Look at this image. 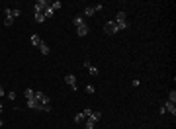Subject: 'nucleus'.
I'll use <instances>...</instances> for the list:
<instances>
[{"instance_id":"3","label":"nucleus","mask_w":176,"mask_h":129,"mask_svg":"<svg viewBox=\"0 0 176 129\" xmlns=\"http://www.w3.org/2000/svg\"><path fill=\"white\" fill-rule=\"evenodd\" d=\"M49 4H51V2H47V0H37V2L33 4V10H35V12H43Z\"/></svg>"},{"instance_id":"27","label":"nucleus","mask_w":176,"mask_h":129,"mask_svg":"<svg viewBox=\"0 0 176 129\" xmlns=\"http://www.w3.org/2000/svg\"><path fill=\"white\" fill-rule=\"evenodd\" d=\"M102 8H104V4H96V6H94V10H96V12H100Z\"/></svg>"},{"instance_id":"32","label":"nucleus","mask_w":176,"mask_h":129,"mask_svg":"<svg viewBox=\"0 0 176 129\" xmlns=\"http://www.w3.org/2000/svg\"><path fill=\"white\" fill-rule=\"evenodd\" d=\"M2 110H4V106H2V102H0V111H2Z\"/></svg>"},{"instance_id":"5","label":"nucleus","mask_w":176,"mask_h":129,"mask_svg":"<svg viewBox=\"0 0 176 129\" xmlns=\"http://www.w3.org/2000/svg\"><path fill=\"white\" fill-rule=\"evenodd\" d=\"M27 108H29V110H41V104L37 102V100H35V98H29V100H27Z\"/></svg>"},{"instance_id":"17","label":"nucleus","mask_w":176,"mask_h":129,"mask_svg":"<svg viewBox=\"0 0 176 129\" xmlns=\"http://www.w3.org/2000/svg\"><path fill=\"white\" fill-rule=\"evenodd\" d=\"M39 51H41V55H49V47H47L45 43H41V45H39Z\"/></svg>"},{"instance_id":"10","label":"nucleus","mask_w":176,"mask_h":129,"mask_svg":"<svg viewBox=\"0 0 176 129\" xmlns=\"http://www.w3.org/2000/svg\"><path fill=\"white\" fill-rule=\"evenodd\" d=\"M41 43H43V41H41V37H39L37 33H32V45L39 49V45H41Z\"/></svg>"},{"instance_id":"24","label":"nucleus","mask_w":176,"mask_h":129,"mask_svg":"<svg viewBox=\"0 0 176 129\" xmlns=\"http://www.w3.org/2000/svg\"><path fill=\"white\" fill-rule=\"evenodd\" d=\"M86 129H94V121H90V119H86Z\"/></svg>"},{"instance_id":"6","label":"nucleus","mask_w":176,"mask_h":129,"mask_svg":"<svg viewBox=\"0 0 176 129\" xmlns=\"http://www.w3.org/2000/svg\"><path fill=\"white\" fill-rule=\"evenodd\" d=\"M164 110H166V114H172V117H174L176 116V104L166 102V104H164Z\"/></svg>"},{"instance_id":"13","label":"nucleus","mask_w":176,"mask_h":129,"mask_svg":"<svg viewBox=\"0 0 176 129\" xmlns=\"http://www.w3.org/2000/svg\"><path fill=\"white\" fill-rule=\"evenodd\" d=\"M45 16H43V12H35V22H37V24H43V22H45Z\"/></svg>"},{"instance_id":"4","label":"nucleus","mask_w":176,"mask_h":129,"mask_svg":"<svg viewBox=\"0 0 176 129\" xmlns=\"http://www.w3.org/2000/svg\"><path fill=\"white\" fill-rule=\"evenodd\" d=\"M88 32H90V26H88V24L76 27V35H78V37H84V35H88Z\"/></svg>"},{"instance_id":"23","label":"nucleus","mask_w":176,"mask_h":129,"mask_svg":"<svg viewBox=\"0 0 176 129\" xmlns=\"http://www.w3.org/2000/svg\"><path fill=\"white\" fill-rule=\"evenodd\" d=\"M88 72H90V74H94V76H96V74H98V72H100V71H98L96 67H90V69H88Z\"/></svg>"},{"instance_id":"20","label":"nucleus","mask_w":176,"mask_h":129,"mask_svg":"<svg viewBox=\"0 0 176 129\" xmlns=\"http://www.w3.org/2000/svg\"><path fill=\"white\" fill-rule=\"evenodd\" d=\"M84 119H86V116H84V114H76V116H74V121H76V123L84 121Z\"/></svg>"},{"instance_id":"15","label":"nucleus","mask_w":176,"mask_h":129,"mask_svg":"<svg viewBox=\"0 0 176 129\" xmlns=\"http://www.w3.org/2000/svg\"><path fill=\"white\" fill-rule=\"evenodd\" d=\"M53 14H55V10H53V8H51V6H47V8H45V10H43V16H45V18H51Z\"/></svg>"},{"instance_id":"28","label":"nucleus","mask_w":176,"mask_h":129,"mask_svg":"<svg viewBox=\"0 0 176 129\" xmlns=\"http://www.w3.org/2000/svg\"><path fill=\"white\" fill-rule=\"evenodd\" d=\"M82 114H84V116H86V117H88V116H90V114H92V110H90V108H86V110H84V111H82Z\"/></svg>"},{"instance_id":"14","label":"nucleus","mask_w":176,"mask_h":129,"mask_svg":"<svg viewBox=\"0 0 176 129\" xmlns=\"http://www.w3.org/2000/svg\"><path fill=\"white\" fill-rule=\"evenodd\" d=\"M116 27H117V32H119V29H127V27H129V24H127V20H125V22H117Z\"/></svg>"},{"instance_id":"8","label":"nucleus","mask_w":176,"mask_h":129,"mask_svg":"<svg viewBox=\"0 0 176 129\" xmlns=\"http://www.w3.org/2000/svg\"><path fill=\"white\" fill-rule=\"evenodd\" d=\"M72 24H74V26H76V27H80V26H84V24H86V20H84V16H74V18H72Z\"/></svg>"},{"instance_id":"11","label":"nucleus","mask_w":176,"mask_h":129,"mask_svg":"<svg viewBox=\"0 0 176 129\" xmlns=\"http://www.w3.org/2000/svg\"><path fill=\"white\" fill-rule=\"evenodd\" d=\"M94 14H96V10H94L92 6H86V8H84V18H92Z\"/></svg>"},{"instance_id":"19","label":"nucleus","mask_w":176,"mask_h":129,"mask_svg":"<svg viewBox=\"0 0 176 129\" xmlns=\"http://www.w3.org/2000/svg\"><path fill=\"white\" fill-rule=\"evenodd\" d=\"M168 102L176 104V90H170V94H168Z\"/></svg>"},{"instance_id":"18","label":"nucleus","mask_w":176,"mask_h":129,"mask_svg":"<svg viewBox=\"0 0 176 129\" xmlns=\"http://www.w3.org/2000/svg\"><path fill=\"white\" fill-rule=\"evenodd\" d=\"M20 16H22V10H20V8H12V18L16 20V18H20Z\"/></svg>"},{"instance_id":"29","label":"nucleus","mask_w":176,"mask_h":129,"mask_svg":"<svg viewBox=\"0 0 176 129\" xmlns=\"http://www.w3.org/2000/svg\"><path fill=\"white\" fill-rule=\"evenodd\" d=\"M131 84H133V86H135V88H137V86L141 84V80H137V78H135V80H131Z\"/></svg>"},{"instance_id":"1","label":"nucleus","mask_w":176,"mask_h":129,"mask_svg":"<svg viewBox=\"0 0 176 129\" xmlns=\"http://www.w3.org/2000/svg\"><path fill=\"white\" fill-rule=\"evenodd\" d=\"M33 98H35V100H37L39 104H49V102H51V98L47 96L45 92H41V90H37V92H35V94H33Z\"/></svg>"},{"instance_id":"22","label":"nucleus","mask_w":176,"mask_h":129,"mask_svg":"<svg viewBox=\"0 0 176 129\" xmlns=\"http://www.w3.org/2000/svg\"><path fill=\"white\" fill-rule=\"evenodd\" d=\"M12 24H14V18H6V20H4V26H6V27H10Z\"/></svg>"},{"instance_id":"16","label":"nucleus","mask_w":176,"mask_h":129,"mask_svg":"<svg viewBox=\"0 0 176 129\" xmlns=\"http://www.w3.org/2000/svg\"><path fill=\"white\" fill-rule=\"evenodd\" d=\"M33 94H35V90H32V88H26V90H24V96H26L27 100H29V98H33Z\"/></svg>"},{"instance_id":"31","label":"nucleus","mask_w":176,"mask_h":129,"mask_svg":"<svg viewBox=\"0 0 176 129\" xmlns=\"http://www.w3.org/2000/svg\"><path fill=\"white\" fill-rule=\"evenodd\" d=\"M2 125H4V119H2V117H0V127H2Z\"/></svg>"},{"instance_id":"30","label":"nucleus","mask_w":176,"mask_h":129,"mask_svg":"<svg viewBox=\"0 0 176 129\" xmlns=\"http://www.w3.org/2000/svg\"><path fill=\"white\" fill-rule=\"evenodd\" d=\"M4 94H6V92H4V88H2V86H0V98L4 96Z\"/></svg>"},{"instance_id":"26","label":"nucleus","mask_w":176,"mask_h":129,"mask_svg":"<svg viewBox=\"0 0 176 129\" xmlns=\"http://www.w3.org/2000/svg\"><path fill=\"white\" fill-rule=\"evenodd\" d=\"M84 67H86V69H90V67H92V63H90V59H84Z\"/></svg>"},{"instance_id":"21","label":"nucleus","mask_w":176,"mask_h":129,"mask_svg":"<svg viewBox=\"0 0 176 129\" xmlns=\"http://www.w3.org/2000/svg\"><path fill=\"white\" fill-rule=\"evenodd\" d=\"M49 6H51L53 10H59V8L63 6V4H61V2H59V0H55V2H51V4H49Z\"/></svg>"},{"instance_id":"7","label":"nucleus","mask_w":176,"mask_h":129,"mask_svg":"<svg viewBox=\"0 0 176 129\" xmlns=\"http://www.w3.org/2000/svg\"><path fill=\"white\" fill-rule=\"evenodd\" d=\"M65 82L71 86V88H74L76 86V76L74 74H65Z\"/></svg>"},{"instance_id":"2","label":"nucleus","mask_w":176,"mask_h":129,"mask_svg":"<svg viewBox=\"0 0 176 129\" xmlns=\"http://www.w3.org/2000/svg\"><path fill=\"white\" fill-rule=\"evenodd\" d=\"M104 32L108 33V35H114V33H117V27H116V22H114V20H110V22H106V26H104Z\"/></svg>"},{"instance_id":"25","label":"nucleus","mask_w":176,"mask_h":129,"mask_svg":"<svg viewBox=\"0 0 176 129\" xmlns=\"http://www.w3.org/2000/svg\"><path fill=\"white\" fill-rule=\"evenodd\" d=\"M86 92H88V94H94V86L88 84V86H86Z\"/></svg>"},{"instance_id":"9","label":"nucleus","mask_w":176,"mask_h":129,"mask_svg":"<svg viewBox=\"0 0 176 129\" xmlns=\"http://www.w3.org/2000/svg\"><path fill=\"white\" fill-rule=\"evenodd\" d=\"M86 119H90V121H94V123L100 121V119H102V111H92V114L86 117Z\"/></svg>"},{"instance_id":"12","label":"nucleus","mask_w":176,"mask_h":129,"mask_svg":"<svg viewBox=\"0 0 176 129\" xmlns=\"http://www.w3.org/2000/svg\"><path fill=\"white\" fill-rule=\"evenodd\" d=\"M114 22H116V24L117 22H125V12L123 10H119V12L116 14V20H114Z\"/></svg>"}]
</instances>
